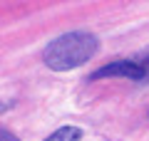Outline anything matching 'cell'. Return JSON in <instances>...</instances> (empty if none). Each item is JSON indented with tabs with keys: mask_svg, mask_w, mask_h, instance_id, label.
Listing matches in <instances>:
<instances>
[{
	"mask_svg": "<svg viewBox=\"0 0 149 141\" xmlns=\"http://www.w3.org/2000/svg\"><path fill=\"white\" fill-rule=\"evenodd\" d=\"M0 141H15V136H13V134H8V131H3V129H0Z\"/></svg>",
	"mask_w": 149,
	"mask_h": 141,
	"instance_id": "5",
	"label": "cell"
},
{
	"mask_svg": "<svg viewBox=\"0 0 149 141\" xmlns=\"http://www.w3.org/2000/svg\"><path fill=\"white\" fill-rule=\"evenodd\" d=\"M107 77H127V79H147V72L144 67L137 62V59H114V62L100 67L90 79H107Z\"/></svg>",
	"mask_w": 149,
	"mask_h": 141,
	"instance_id": "2",
	"label": "cell"
},
{
	"mask_svg": "<svg viewBox=\"0 0 149 141\" xmlns=\"http://www.w3.org/2000/svg\"><path fill=\"white\" fill-rule=\"evenodd\" d=\"M82 139V129L80 126H62L55 134H50L45 141H80Z\"/></svg>",
	"mask_w": 149,
	"mask_h": 141,
	"instance_id": "3",
	"label": "cell"
},
{
	"mask_svg": "<svg viewBox=\"0 0 149 141\" xmlns=\"http://www.w3.org/2000/svg\"><path fill=\"white\" fill-rule=\"evenodd\" d=\"M97 50H100V40L92 32L74 30V32H65V35L55 37L45 47L42 62L52 72H70V69H77L85 62H90L97 55Z\"/></svg>",
	"mask_w": 149,
	"mask_h": 141,
	"instance_id": "1",
	"label": "cell"
},
{
	"mask_svg": "<svg viewBox=\"0 0 149 141\" xmlns=\"http://www.w3.org/2000/svg\"><path fill=\"white\" fill-rule=\"evenodd\" d=\"M134 59H137V62L144 67V72H147V77H149V47H147V50H142V52H139Z\"/></svg>",
	"mask_w": 149,
	"mask_h": 141,
	"instance_id": "4",
	"label": "cell"
},
{
	"mask_svg": "<svg viewBox=\"0 0 149 141\" xmlns=\"http://www.w3.org/2000/svg\"><path fill=\"white\" fill-rule=\"evenodd\" d=\"M8 106H10V104H8V102H3V99H0V114H3V111H5Z\"/></svg>",
	"mask_w": 149,
	"mask_h": 141,
	"instance_id": "6",
	"label": "cell"
}]
</instances>
